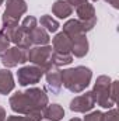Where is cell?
Instances as JSON below:
<instances>
[{
  "label": "cell",
  "mask_w": 119,
  "mask_h": 121,
  "mask_svg": "<svg viewBox=\"0 0 119 121\" xmlns=\"http://www.w3.org/2000/svg\"><path fill=\"white\" fill-rule=\"evenodd\" d=\"M6 110L3 107H0V121H6Z\"/></svg>",
  "instance_id": "cell-26"
},
{
  "label": "cell",
  "mask_w": 119,
  "mask_h": 121,
  "mask_svg": "<svg viewBox=\"0 0 119 121\" xmlns=\"http://www.w3.org/2000/svg\"><path fill=\"white\" fill-rule=\"evenodd\" d=\"M8 48H10V41H8L7 35L3 31H0V55L3 52H6Z\"/></svg>",
  "instance_id": "cell-21"
},
{
  "label": "cell",
  "mask_w": 119,
  "mask_h": 121,
  "mask_svg": "<svg viewBox=\"0 0 119 121\" xmlns=\"http://www.w3.org/2000/svg\"><path fill=\"white\" fill-rule=\"evenodd\" d=\"M105 1H107V3H109L114 9H118V7H119V0H105Z\"/></svg>",
  "instance_id": "cell-25"
},
{
  "label": "cell",
  "mask_w": 119,
  "mask_h": 121,
  "mask_svg": "<svg viewBox=\"0 0 119 121\" xmlns=\"http://www.w3.org/2000/svg\"><path fill=\"white\" fill-rule=\"evenodd\" d=\"M52 13L59 18H67L73 13V7L66 0H56L52 6Z\"/></svg>",
  "instance_id": "cell-16"
},
{
  "label": "cell",
  "mask_w": 119,
  "mask_h": 121,
  "mask_svg": "<svg viewBox=\"0 0 119 121\" xmlns=\"http://www.w3.org/2000/svg\"><path fill=\"white\" fill-rule=\"evenodd\" d=\"M52 52L53 49L49 45H36L27 51V60H30L35 66H39L45 72L49 66H52V62H51Z\"/></svg>",
  "instance_id": "cell-6"
},
{
  "label": "cell",
  "mask_w": 119,
  "mask_h": 121,
  "mask_svg": "<svg viewBox=\"0 0 119 121\" xmlns=\"http://www.w3.org/2000/svg\"><path fill=\"white\" fill-rule=\"evenodd\" d=\"M60 76H62V86H64L71 93H81L90 85L92 72L86 66H76L60 70Z\"/></svg>",
  "instance_id": "cell-2"
},
{
  "label": "cell",
  "mask_w": 119,
  "mask_h": 121,
  "mask_svg": "<svg viewBox=\"0 0 119 121\" xmlns=\"http://www.w3.org/2000/svg\"><path fill=\"white\" fill-rule=\"evenodd\" d=\"M20 27L25 31L27 34H30L35 27H38V20H36L34 16H28V17H25V18L23 20V23H21Z\"/></svg>",
  "instance_id": "cell-20"
},
{
  "label": "cell",
  "mask_w": 119,
  "mask_h": 121,
  "mask_svg": "<svg viewBox=\"0 0 119 121\" xmlns=\"http://www.w3.org/2000/svg\"><path fill=\"white\" fill-rule=\"evenodd\" d=\"M91 1H97V0H91Z\"/></svg>",
  "instance_id": "cell-30"
},
{
  "label": "cell",
  "mask_w": 119,
  "mask_h": 121,
  "mask_svg": "<svg viewBox=\"0 0 119 121\" xmlns=\"http://www.w3.org/2000/svg\"><path fill=\"white\" fill-rule=\"evenodd\" d=\"M39 23H41V27L45 28L48 32H56L59 30V23L55 18H52V16H48V14L42 16Z\"/></svg>",
  "instance_id": "cell-19"
},
{
  "label": "cell",
  "mask_w": 119,
  "mask_h": 121,
  "mask_svg": "<svg viewBox=\"0 0 119 121\" xmlns=\"http://www.w3.org/2000/svg\"><path fill=\"white\" fill-rule=\"evenodd\" d=\"M48 106V96L38 87H31L25 91H17L10 97V107L14 113L27 116L34 111H44Z\"/></svg>",
  "instance_id": "cell-1"
},
{
  "label": "cell",
  "mask_w": 119,
  "mask_h": 121,
  "mask_svg": "<svg viewBox=\"0 0 119 121\" xmlns=\"http://www.w3.org/2000/svg\"><path fill=\"white\" fill-rule=\"evenodd\" d=\"M1 31L7 35L8 41L16 44V47L24 48V49H30L31 48V41H30V35L23 30L21 27H13V28H1Z\"/></svg>",
  "instance_id": "cell-10"
},
{
  "label": "cell",
  "mask_w": 119,
  "mask_h": 121,
  "mask_svg": "<svg viewBox=\"0 0 119 121\" xmlns=\"http://www.w3.org/2000/svg\"><path fill=\"white\" fill-rule=\"evenodd\" d=\"M45 76H46V86H48V90L51 91L52 94H58L62 89V76H60V70L59 68L56 66H49L45 72Z\"/></svg>",
  "instance_id": "cell-12"
},
{
  "label": "cell",
  "mask_w": 119,
  "mask_h": 121,
  "mask_svg": "<svg viewBox=\"0 0 119 121\" xmlns=\"http://www.w3.org/2000/svg\"><path fill=\"white\" fill-rule=\"evenodd\" d=\"M3 1H4V0H0V4H1V3H3Z\"/></svg>",
  "instance_id": "cell-29"
},
{
  "label": "cell",
  "mask_w": 119,
  "mask_h": 121,
  "mask_svg": "<svg viewBox=\"0 0 119 121\" xmlns=\"http://www.w3.org/2000/svg\"><path fill=\"white\" fill-rule=\"evenodd\" d=\"M66 1H67V3H69L71 7H76V6H77L80 1H83V0H66Z\"/></svg>",
  "instance_id": "cell-27"
},
{
  "label": "cell",
  "mask_w": 119,
  "mask_h": 121,
  "mask_svg": "<svg viewBox=\"0 0 119 121\" xmlns=\"http://www.w3.org/2000/svg\"><path fill=\"white\" fill-rule=\"evenodd\" d=\"M14 79L13 73L8 69H1L0 70V94H8L14 89Z\"/></svg>",
  "instance_id": "cell-14"
},
{
  "label": "cell",
  "mask_w": 119,
  "mask_h": 121,
  "mask_svg": "<svg viewBox=\"0 0 119 121\" xmlns=\"http://www.w3.org/2000/svg\"><path fill=\"white\" fill-rule=\"evenodd\" d=\"M70 121H83V120H80V118H71Z\"/></svg>",
  "instance_id": "cell-28"
},
{
  "label": "cell",
  "mask_w": 119,
  "mask_h": 121,
  "mask_svg": "<svg viewBox=\"0 0 119 121\" xmlns=\"http://www.w3.org/2000/svg\"><path fill=\"white\" fill-rule=\"evenodd\" d=\"M104 121H119L118 111H116L115 108H111L108 113L104 114Z\"/></svg>",
  "instance_id": "cell-23"
},
{
  "label": "cell",
  "mask_w": 119,
  "mask_h": 121,
  "mask_svg": "<svg viewBox=\"0 0 119 121\" xmlns=\"http://www.w3.org/2000/svg\"><path fill=\"white\" fill-rule=\"evenodd\" d=\"M95 104L102 108H112L116 103L118 82H112L108 76H99L91 90Z\"/></svg>",
  "instance_id": "cell-3"
},
{
  "label": "cell",
  "mask_w": 119,
  "mask_h": 121,
  "mask_svg": "<svg viewBox=\"0 0 119 121\" xmlns=\"http://www.w3.org/2000/svg\"><path fill=\"white\" fill-rule=\"evenodd\" d=\"M95 101H94V96L91 91H87L84 94H80L77 97H74L70 101V110L76 111V113H87L94 107Z\"/></svg>",
  "instance_id": "cell-11"
},
{
  "label": "cell",
  "mask_w": 119,
  "mask_h": 121,
  "mask_svg": "<svg viewBox=\"0 0 119 121\" xmlns=\"http://www.w3.org/2000/svg\"><path fill=\"white\" fill-rule=\"evenodd\" d=\"M6 121H31V120L27 116H24V117H21V116H11V117L6 118Z\"/></svg>",
  "instance_id": "cell-24"
},
{
  "label": "cell",
  "mask_w": 119,
  "mask_h": 121,
  "mask_svg": "<svg viewBox=\"0 0 119 121\" xmlns=\"http://www.w3.org/2000/svg\"><path fill=\"white\" fill-rule=\"evenodd\" d=\"M27 11L25 0H7L6 10L3 13V28H13L18 26L20 18Z\"/></svg>",
  "instance_id": "cell-5"
},
{
  "label": "cell",
  "mask_w": 119,
  "mask_h": 121,
  "mask_svg": "<svg viewBox=\"0 0 119 121\" xmlns=\"http://www.w3.org/2000/svg\"><path fill=\"white\" fill-rule=\"evenodd\" d=\"M74 9H76V13L79 16V21H80L83 30L86 32L92 30L95 27V24H97V16H95L94 6L87 0H83Z\"/></svg>",
  "instance_id": "cell-7"
},
{
  "label": "cell",
  "mask_w": 119,
  "mask_h": 121,
  "mask_svg": "<svg viewBox=\"0 0 119 121\" xmlns=\"http://www.w3.org/2000/svg\"><path fill=\"white\" fill-rule=\"evenodd\" d=\"M28 35H30L31 44H34V45H48L51 41L48 31L42 27H35Z\"/></svg>",
  "instance_id": "cell-15"
},
{
  "label": "cell",
  "mask_w": 119,
  "mask_h": 121,
  "mask_svg": "<svg viewBox=\"0 0 119 121\" xmlns=\"http://www.w3.org/2000/svg\"><path fill=\"white\" fill-rule=\"evenodd\" d=\"M52 45H53V52L71 54V42H70V39L67 38V35L63 31L55 35V38L52 41Z\"/></svg>",
  "instance_id": "cell-13"
},
{
  "label": "cell",
  "mask_w": 119,
  "mask_h": 121,
  "mask_svg": "<svg viewBox=\"0 0 119 121\" xmlns=\"http://www.w3.org/2000/svg\"><path fill=\"white\" fill-rule=\"evenodd\" d=\"M27 51L28 49L20 48V47L8 48L6 52H3L0 55L1 56V63L6 68H14L20 63H25L27 62Z\"/></svg>",
  "instance_id": "cell-9"
},
{
  "label": "cell",
  "mask_w": 119,
  "mask_h": 121,
  "mask_svg": "<svg viewBox=\"0 0 119 121\" xmlns=\"http://www.w3.org/2000/svg\"><path fill=\"white\" fill-rule=\"evenodd\" d=\"M42 76H44V70L35 65L24 66V68L18 69V72H17V79H18V83L21 86L35 85L42 79Z\"/></svg>",
  "instance_id": "cell-8"
},
{
  "label": "cell",
  "mask_w": 119,
  "mask_h": 121,
  "mask_svg": "<svg viewBox=\"0 0 119 121\" xmlns=\"http://www.w3.org/2000/svg\"><path fill=\"white\" fill-rule=\"evenodd\" d=\"M51 62L56 68L66 66V65H70L73 62V55L71 54H58V52H52Z\"/></svg>",
  "instance_id": "cell-18"
},
{
  "label": "cell",
  "mask_w": 119,
  "mask_h": 121,
  "mask_svg": "<svg viewBox=\"0 0 119 121\" xmlns=\"http://www.w3.org/2000/svg\"><path fill=\"white\" fill-rule=\"evenodd\" d=\"M63 32L71 42V54L77 58H83L88 52V41L86 31L83 30L79 20H69L63 26Z\"/></svg>",
  "instance_id": "cell-4"
},
{
  "label": "cell",
  "mask_w": 119,
  "mask_h": 121,
  "mask_svg": "<svg viewBox=\"0 0 119 121\" xmlns=\"http://www.w3.org/2000/svg\"><path fill=\"white\" fill-rule=\"evenodd\" d=\"M84 121H104V114L101 111H92L84 117Z\"/></svg>",
  "instance_id": "cell-22"
},
{
  "label": "cell",
  "mask_w": 119,
  "mask_h": 121,
  "mask_svg": "<svg viewBox=\"0 0 119 121\" xmlns=\"http://www.w3.org/2000/svg\"><path fill=\"white\" fill-rule=\"evenodd\" d=\"M63 116H64V110L59 104L46 106L44 108V113H42V117L49 121H60L63 118Z\"/></svg>",
  "instance_id": "cell-17"
}]
</instances>
